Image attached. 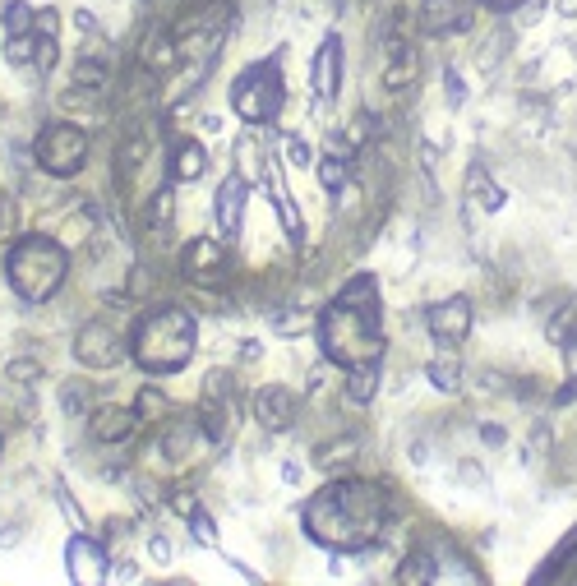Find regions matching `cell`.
<instances>
[{
  "mask_svg": "<svg viewBox=\"0 0 577 586\" xmlns=\"http://www.w3.org/2000/svg\"><path fill=\"white\" fill-rule=\"evenodd\" d=\"M19 227V194H0V236Z\"/></svg>",
  "mask_w": 577,
  "mask_h": 586,
  "instance_id": "1f68e13d",
  "label": "cell"
},
{
  "mask_svg": "<svg viewBox=\"0 0 577 586\" xmlns=\"http://www.w3.org/2000/svg\"><path fill=\"white\" fill-rule=\"evenodd\" d=\"M19 536H24V522H14V527H0V545H14Z\"/></svg>",
  "mask_w": 577,
  "mask_h": 586,
  "instance_id": "f35d334b",
  "label": "cell"
},
{
  "mask_svg": "<svg viewBox=\"0 0 577 586\" xmlns=\"http://www.w3.org/2000/svg\"><path fill=\"white\" fill-rule=\"evenodd\" d=\"M273 208H277V217H282V227H287V236L291 240H301V208H296V204H291V194L287 190H277L273 194Z\"/></svg>",
  "mask_w": 577,
  "mask_h": 586,
  "instance_id": "cb8c5ba5",
  "label": "cell"
},
{
  "mask_svg": "<svg viewBox=\"0 0 577 586\" xmlns=\"http://www.w3.org/2000/svg\"><path fill=\"white\" fill-rule=\"evenodd\" d=\"M0 457H5V439H0Z\"/></svg>",
  "mask_w": 577,
  "mask_h": 586,
  "instance_id": "ee69618b",
  "label": "cell"
},
{
  "mask_svg": "<svg viewBox=\"0 0 577 586\" xmlns=\"http://www.w3.org/2000/svg\"><path fill=\"white\" fill-rule=\"evenodd\" d=\"M481 434H485V443H504V430H494V425H485Z\"/></svg>",
  "mask_w": 577,
  "mask_h": 586,
  "instance_id": "60d3db41",
  "label": "cell"
},
{
  "mask_svg": "<svg viewBox=\"0 0 577 586\" xmlns=\"http://www.w3.org/2000/svg\"><path fill=\"white\" fill-rule=\"evenodd\" d=\"M471 24V10L462 0H425L421 10V28L430 37H448V33H467Z\"/></svg>",
  "mask_w": 577,
  "mask_h": 586,
  "instance_id": "7c38bea8",
  "label": "cell"
},
{
  "mask_svg": "<svg viewBox=\"0 0 577 586\" xmlns=\"http://www.w3.org/2000/svg\"><path fill=\"white\" fill-rule=\"evenodd\" d=\"M430 379H434V388H444V393H457V360H453V356L430 360Z\"/></svg>",
  "mask_w": 577,
  "mask_h": 586,
  "instance_id": "4316f807",
  "label": "cell"
},
{
  "mask_svg": "<svg viewBox=\"0 0 577 586\" xmlns=\"http://www.w3.org/2000/svg\"><path fill=\"white\" fill-rule=\"evenodd\" d=\"M319 185H324L328 194H342L347 190V162H342V157H319Z\"/></svg>",
  "mask_w": 577,
  "mask_h": 586,
  "instance_id": "603a6c76",
  "label": "cell"
},
{
  "mask_svg": "<svg viewBox=\"0 0 577 586\" xmlns=\"http://www.w3.org/2000/svg\"><path fill=\"white\" fill-rule=\"evenodd\" d=\"M374 388H379V370H374V360L370 365H351V374H347V397L351 402H370Z\"/></svg>",
  "mask_w": 577,
  "mask_h": 586,
  "instance_id": "7402d4cb",
  "label": "cell"
},
{
  "mask_svg": "<svg viewBox=\"0 0 577 586\" xmlns=\"http://www.w3.org/2000/svg\"><path fill=\"white\" fill-rule=\"evenodd\" d=\"M74 356H79V365H88V370H116L125 360V342L116 337L111 323L93 319L79 328V337H74Z\"/></svg>",
  "mask_w": 577,
  "mask_h": 586,
  "instance_id": "52a82bcc",
  "label": "cell"
},
{
  "mask_svg": "<svg viewBox=\"0 0 577 586\" xmlns=\"http://www.w3.org/2000/svg\"><path fill=\"white\" fill-rule=\"evenodd\" d=\"M5 65H14V70H33L37 65V33L5 37Z\"/></svg>",
  "mask_w": 577,
  "mask_h": 586,
  "instance_id": "44dd1931",
  "label": "cell"
},
{
  "mask_svg": "<svg viewBox=\"0 0 577 586\" xmlns=\"http://www.w3.org/2000/svg\"><path fill=\"white\" fill-rule=\"evenodd\" d=\"M351 457H356V443L342 439V443H333L328 453H319V467H324V471H337L342 462H351Z\"/></svg>",
  "mask_w": 577,
  "mask_h": 586,
  "instance_id": "4dcf8cb0",
  "label": "cell"
},
{
  "mask_svg": "<svg viewBox=\"0 0 577 586\" xmlns=\"http://www.w3.org/2000/svg\"><path fill=\"white\" fill-rule=\"evenodd\" d=\"M33 33L56 37V33H61V14H56V10H37V28H33Z\"/></svg>",
  "mask_w": 577,
  "mask_h": 586,
  "instance_id": "836d02e7",
  "label": "cell"
},
{
  "mask_svg": "<svg viewBox=\"0 0 577 586\" xmlns=\"http://www.w3.org/2000/svg\"><path fill=\"white\" fill-rule=\"evenodd\" d=\"M314 93L319 97H337V88H342V42L337 37H324L319 42V56H314Z\"/></svg>",
  "mask_w": 577,
  "mask_h": 586,
  "instance_id": "4fadbf2b",
  "label": "cell"
},
{
  "mask_svg": "<svg viewBox=\"0 0 577 586\" xmlns=\"http://www.w3.org/2000/svg\"><path fill=\"white\" fill-rule=\"evenodd\" d=\"M287 157L296 162V167H310V144L296 139V134H287Z\"/></svg>",
  "mask_w": 577,
  "mask_h": 586,
  "instance_id": "e575fe53",
  "label": "cell"
},
{
  "mask_svg": "<svg viewBox=\"0 0 577 586\" xmlns=\"http://www.w3.org/2000/svg\"><path fill=\"white\" fill-rule=\"evenodd\" d=\"M190 531H194V540H199V545H217V522L208 513H194L190 517Z\"/></svg>",
  "mask_w": 577,
  "mask_h": 586,
  "instance_id": "d6a6232c",
  "label": "cell"
},
{
  "mask_svg": "<svg viewBox=\"0 0 577 586\" xmlns=\"http://www.w3.org/2000/svg\"><path fill=\"white\" fill-rule=\"evenodd\" d=\"M0 24H5V37H24L37 28V10L33 5H24V0H10L5 5V14H0Z\"/></svg>",
  "mask_w": 577,
  "mask_h": 586,
  "instance_id": "ffe728a7",
  "label": "cell"
},
{
  "mask_svg": "<svg viewBox=\"0 0 577 586\" xmlns=\"http://www.w3.org/2000/svg\"><path fill=\"white\" fill-rule=\"evenodd\" d=\"M88 148L93 144H88V134L79 125H70V120L47 125L42 139H37V167L51 171V176H79L88 167Z\"/></svg>",
  "mask_w": 577,
  "mask_h": 586,
  "instance_id": "8992f818",
  "label": "cell"
},
{
  "mask_svg": "<svg viewBox=\"0 0 577 586\" xmlns=\"http://www.w3.org/2000/svg\"><path fill=\"white\" fill-rule=\"evenodd\" d=\"M490 5H494V10H513L517 0H490Z\"/></svg>",
  "mask_w": 577,
  "mask_h": 586,
  "instance_id": "7bdbcfd3",
  "label": "cell"
},
{
  "mask_svg": "<svg viewBox=\"0 0 577 586\" xmlns=\"http://www.w3.org/2000/svg\"><path fill=\"white\" fill-rule=\"evenodd\" d=\"M204 167H208V153H204V144H194V139H181L176 144V153L167 157V176L171 180H199L204 176Z\"/></svg>",
  "mask_w": 577,
  "mask_h": 586,
  "instance_id": "2e32d148",
  "label": "cell"
},
{
  "mask_svg": "<svg viewBox=\"0 0 577 586\" xmlns=\"http://www.w3.org/2000/svg\"><path fill=\"white\" fill-rule=\"evenodd\" d=\"M56 508H61V513H65V522H70L74 531H88V517H84V508H79V499H74V494L65 490V485H61V490H56Z\"/></svg>",
  "mask_w": 577,
  "mask_h": 586,
  "instance_id": "f1b7e54d",
  "label": "cell"
},
{
  "mask_svg": "<svg viewBox=\"0 0 577 586\" xmlns=\"http://www.w3.org/2000/svg\"><path fill=\"white\" fill-rule=\"evenodd\" d=\"M148 554H153L157 563H171V559H176V545H171L167 536H153V540H148Z\"/></svg>",
  "mask_w": 577,
  "mask_h": 586,
  "instance_id": "d590c367",
  "label": "cell"
},
{
  "mask_svg": "<svg viewBox=\"0 0 577 586\" xmlns=\"http://www.w3.org/2000/svg\"><path fill=\"white\" fill-rule=\"evenodd\" d=\"M61 411L65 416H84L88 411V388L84 383H65L61 388Z\"/></svg>",
  "mask_w": 577,
  "mask_h": 586,
  "instance_id": "f546056e",
  "label": "cell"
},
{
  "mask_svg": "<svg viewBox=\"0 0 577 586\" xmlns=\"http://www.w3.org/2000/svg\"><path fill=\"white\" fill-rule=\"evenodd\" d=\"M467 185H471V199H476L485 213H499V208H504V190L494 185L485 167H467Z\"/></svg>",
  "mask_w": 577,
  "mask_h": 586,
  "instance_id": "e0dca14e",
  "label": "cell"
},
{
  "mask_svg": "<svg viewBox=\"0 0 577 586\" xmlns=\"http://www.w3.org/2000/svg\"><path fill=\"white\" fill-rule=\"evenodd\" d=\"M139 425V411H125V407H97L93 411V439L97 443H125Z\"/></svg>",
  "mask_w": 577,
  "mask_h": 586,
  "instance_id": "9a60e30c",
  "label": "cell"
},
{
  "mask_svg": "<svg viewBox=\"0 0 577 586\" xmlns=\"http://www.w3.org/2000/svg\"><path fill=\"white\" fill-rule=\"evenodd\" d=\"M388 522V499L370 480H333L305 503V531L328 550H365Z\"/></svg>",
  "mask_w": 577,
  "mask_h": 586,
  "instance_id": "6da1fadb",
  "label": "cell"
},
{
  "mask_svg": "<svg viewBox=\"0 0 577 586\" xmlns=\"http://www.w3.org/2000/svg\"><path fill=\"white\" fill-rule=\"evenodd\" d=\"M296 411H301V402H296V393L291 388H282V383H273V388H259L254 393V420L264 425V430H291L296 425Z\"/></svg>",
  "mask_w": 577,
  "mask_h": 586,
  "instance_id": "8fae6325",
  "label": "cell"
},
{
  "mask_svg": "<svg viewBox=\"0 0 577 586\" xmlns=\"http://www.w3.org/2000/svg\"><path fill=\"white\" fill-rule=\"evenodd\" d=\"M74 24L84 28V33H93V28H97V14L93 10H79V14H74Z\"/></svg>",
  "mask_w": 577,
  "mask_h": 586,
  "instance_id": "ab89813d",
  "label": "cell"
},
{
  "mask_svg": "<svg viewBox=\"0 0 577 586\" xmlns=\"http://www.w3.org/2000/svg\"><path fill=\"white\" fill-rule=\"evenodd\" d=\"M56 60H61V47H56V37H42V33H37V65H33L37 79H51Z\"/></svg>",
  "mask_w": 577,
  "mask_h": 586,
  "instance_id": "484cf974",
  "label": "cell"
},
{
  "mask_svg": "<svg viewBox=\"0 0 577 586\" xmlns=\"http://www.w3.org/2000/svg\"><path fill=\"white\" fill-rule=\"evenodd\" d=\"M319 342L324 356L337 365H370L384 356V337H379V300H374V277H356L337 291V300L319 319Z\"/></svg>",
  "mask_w": 577,
  "mask_h": 586,
  "instance_id": "7a4b0ae2",
  "label": "cell"
},
{
  "mask_svg": "<svg viewBox=\"0 0 577 586\" xmlns=\"http://www.w3.org/2000/svg\"><path fill=\"white\" fill-rule=\"evenodd\" d=\"M245 199H250V185H245L241 176L222 180V190H217V227H222V236H236V231H241Z\"/></svg>",
  "mask_w": 577,
  "mask_h": 586,
  "instance_id": "5bb4252c",
  "label": "cell"
},
{
  "mask_svg": "<svg viewBox=\"0 0 577 586\" xmlns=\"http://www.w3.org/2000/svg\"><path fill=\"white\" fill-rule=\"evenodd\" d=\"M65 573H70V582H79V586L107 582V545L84 536V531H74V540L65 545Z\"/></svg>",
  "mask_w": 577,
  "mask_h": 586,
  "instance_id": "9c48e42d",
  "label": "cell"
},
{
  "mask_svg": "<svg viewBox=\"0 0 577 586\" xmlns=\"http://www.w3.org/2000/svg\"><path fill=\"white\" fill-rule=\"evenodd\" d=\"M462 97H467L462 79H457V74H448V102H453V107H462Z\"/></svg>",
  "mask_w": 577,
  "mask_h": 586,
  "instance_id": "74e56055",
  "label": "cell"
},
{
  "mask_svg": "<svg viewBox=\"0 0 577 586\" xmlns=\"http://www.w3.org/2000/svg\"><path fill=\"white\" fill-rule=\"evenodd\" d=\"M107 60H93V56H84L79 65H74V88L79 93H102L107 88Z\"/></svg>",
  "mask_w": 577,
  "mask_h": 586,
  "instance_id": "ac0fdd59",
  "label": "cell"
},
{
  "mask_svg": "<svg viewBox=\"0 0 577 586\" xmlns=\"http://www.w3.org/2000/svg\"><path fill=\"white\" fill-rule=\"evenodd\" d=\"M5 374H10L14 383H37L42 379V360L37 356H14L10 365H5Z\"/></svg>",
  "mask_w": 577,
  "mask_h": 586,
  "instance_id": "83f0119b",
  "label": "cell"
},
{
  "mask_svg": "<svg viewBox=\"0 0 577 586\" xmlns=\"http://www.w3.org/2000/svg\"><path fill=\"white\" fill-rule=\"evenodd\" d=\"M559 10H564V14H577V0H559Z\"/></svg>",
  "mask_w": 577,
  "mask_h": 586,
  "instance_id": "b9f144b4",
  "label": "cell"
},
{
  "mask_svg": "<svg viewBox=\"0 0 577 586\" xmlns=\"http://www.w3.org/2000/svg\"><path fill=\"white\" fill-rule=\"evenodd\" d=\"M171 508H176L181 517H194V513H199V503H194L190 490H176V494H171Z\"/></svg>",
  "mask_w": 577,
  "mask_h": 586,
  "instance_id": "8d00e7d4",
  "label": "cell"
},
{
  "mask_svg": "<svg viewBox=\"0 0 577 586\" xmlns=\"http://www.w3.org/2000/svg\"><path fill=\"white\" fill-rule=\"evenodd\" d=\"M134 411H139V420H157L162 411H171V402L162 388H144V393L134 397Z\"/></svg>",
  "mask_w": 577,
  "mask_h": 586,
  "instance_id": "d4e9b609",
  "label": "cell"
},
{
  "mask_svg": "<svg viewBox=\"0 0 577 586\" xmlns=\"http://www.w3.org/2000/svg\"><path fill=\"white\" fill-rule=\"evenodd\" d=\"M199 434H204L199 425H176L171 434H162V457H167V462H185Z\"/></svg>",
  "mask_w": 577,
  "mask_h": 586,
  "instance_id": "d6986e66",
  "label": "cell"
},
{
  "mask_svg": "<svg viewBox=\"0 0 577 586\" xmlns=\"http://www.w3.org/2000/svg\"><path fill=\"white\" fill-rule=\"evenodd\" d=\"M287 102V84H282V65L277 60H259L250 70H241V79L231 84V107L236 116L250 125H268Z\"/></svg>",
  "mask_w": 577,
  "mask_h": 586,
  "instance_id": "5b68a950",
  "label": "cell"
},
{
  "mask_svg": "<svg viewBox=\"0 0 577 586\" xmlns=\"http://www.w3.org/2000/svg\"><path fill=\"white\" fill-rule=\"evenodd\" d=\"M65 273H70V254L51 236H24L5 254V277H10L14 296L28 305H47L65 287Z\"/></svg>",
  "mask_w": 577,
  "mask_h": 586,
  "instance_id": "277c9868",
  "label": "cell"
},
{
  "mask_svg": "<svg viewBox=\"0 0 577 586\" xmlns=\"http://www.w3.org/2000/svg\"><path fill=\"white\" fill-rule=\"evenodd\" d=\"M130 351L148 374L185 370L194 356V319L185 310H176V305H162V310L144 314V319L134 323Z\"/></svg>",
  "mask_w": 577,
  "mask_h": 586,
  "instance_id": "3957f363",
  "label": "cell"
},
{
  "mask_svg": "<svg viewBox=\"0 0 577 586\" xmlns=\"http://www.w3.org/2000/svg\"><path fill=\"white\" fill-rule=\"evenodd\" d=\"M425 323H430V333L444 342V347H457L471 328V300L467 296H453V300H439L425 310Z\"/></svg>",
  "mask_w": 577,
  "mask_h": 586,
  "instance_id": "30bf717a",
  "label": "cell"
},
{
  "mask_svg": "<svg viewBox=\"0 0 577 586\" xmlns=\"http://www.w3.org/2000/svg\"><path fill=\"white\" fill-rule=\"evenodd\" d=\"M181 273L190 277V282H199V287H217V282L231 273L227 245H222V240H208V236L190 240L181 254Z\"/></svg>",
  "mask_w": 577,
  "mask_h": 586,
  "instance_id": "ba28073f",
  "label": "cell"
}]
</instances>
